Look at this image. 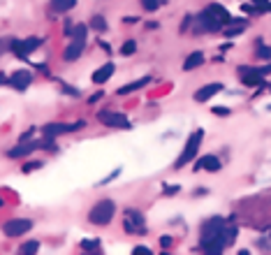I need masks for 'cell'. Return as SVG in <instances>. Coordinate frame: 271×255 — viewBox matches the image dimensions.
I'll list each match as a JSON object with an SVG mask.
<instances>
[{"mask_svg": "<svg viewBox=\"0 0 271 255\" xmlns=\"http://www.w3.org/2000/svg\"><path fill=\"white\" fill-rule=\"evenodd\" d=\"M236 237H239V227H236V225H225V227H222V232L218 234V237L204 241V244H200V246H202V251H204V253H222L227 246H232V244H234Z\"/></svg>", "mask_w": 271, "mask_h": 255, "instance_id": "1", "label": "cell"}, {"mask_svg": "<svg viewBox=\"0 0 271 255\" xmlns=\"http://www.w3.org/2000/svg\"><path fill=\"white\" fill-rule=\"evenodd\" d=\"M202 142H204V130H195L193 135L188 137L186 146H183V151H181V156L176 158L174 167H176V170H181V167H186L188 163H193L195 158H197V153H200Z\"/></svg>", "mask_w": 271, "mask_h": 255, "instance_id": "2", "label": "cell"}, {"mask_svg": "<svg viewBox=\"0 0 271 255\" xmlns=\"http://www.w3.org/2000/svg\"><path fill=\"white\" fill-rule=\"evenodd\" d=\"M116 216V204H114V199H100L98 204L88 211V220L93 223V225H109L111 220H114Z\"/></svg>", "mask_w": 271, "mask_h": 255, "instance_id": "3", "label": "cell"}, {"mask_svg": "<svg viewBox=\"0 0 271 255\" xmlns=\"http://www.w3.org/2000/svg\"><path fill=\"white\" fill-rule=\"evenodd\" d=\"M123 227L128 234H146V218L139 209H125L123 211Z\"/></svg>", "mask_w": 271, "mask_h": 255, "instance_id": "4", "label": "cell"}, {"mask_svg": "<svg viewBox=\"0 0 271 255\" xmlns=\"http://www.w3.org/2000/svg\"><path fill=\"white\" fill-rule=\"evenodd\" d=\"M79 128H84V121H77V123H47L42 128V135L44 137H58V135H67V132H74Z\"/></svg>", "mask_w": 271, "mask_h": 255, "instance_id": "5", "label": "cell"}, {"mask_svg": "<svg viewBox=\"0 0 271 255\" xmlns=\"http://www.w3.org/2000/svg\"><path fill=\"white\" fill-rule=\"evenodd\" d=\"M42 47V40L40 37H28V40H12V51H14L19 58H26L28 54H33L35 49Z\"/></svg>", "mask_w": 271, "mask_h": 255, "instance_id": "6", "label": "cell"}, {"mask_svg": "<svg viewBox=\"0 0 271 255\" xmlns=\"http://www.w3.org/2000/svg\"><path fill=\"white\" fill-rule=\"evenodd\" d=\"M98 121L107 128H130L128 116L121 112H100L98 114Z\"/></svg>", "mask_w": 271, "mask_h": 255, "instance_id": "7", "label": "cell"}, {"mask_svg": "<svg viewBox=\"0 0 271 255\" xmlns=\"http://www.w3.org/2000/svg\"><path fill=\"white\" fill-rule=\"evenodd\" d=\"M222 227H225V220L218 216V218H209L204 225H202V232H200V244H204V241L214 239V237H218V234L222 232Z\"/></svg>", "mask_w": 271, "mask_h": 255, "instance_id": "8", "label": "cell"}, {"mask_svg": "<svg viewBox=\"0 0 271 255\" xmlns=\"http://www.w3.org/2000/svg\"><path fill=\"white\" fill-rule=\"evenodd\" d=\"M195 30L197 33H218V30H222V26L218 21H216L214 16L209 14L207 9H202L200 14H197V23H195Z\"/></svg>", "mask_w": 271, "mask_h": 255, "instance_id": "9", "label": "cell"}, {"mask_svg": "<svg viewBox=\"0 0 271 255\" xmlns=\"http://www.w3.org/2000/svg\"><path fill=\"white\" fill-rule=\"evenodd\" d=\"M33 227V220H26V218H14V220H7L5 225H2V232L7 234V237H21L26 234Z\"/></svg>", "mask_w": 271, "mask_h": 255, "instance_id": "10", "label": "cell"}, {"mask_svg": "<svg viewBox=\"0 0 271 255\" xmlns=\"http://www.w3.org/2000/svg\"><path fill=\"white\" fill-rule=\"evenodd\" d=\"M222 163L220 158L216 156V153H209V156H202L200 160L195 158V172L197 170H204V172H220Z\"/></svg>", "mask_w": 271, "mask_h": 255, "instance_id": "11", "label": "cell"}, {"mask_svg": "<svg viewBox=\"0 0 271 255\" xmlns=\"http://www.w3.org/2000/svg\"><path fill=\"white\" fill-rule=\"evenodd\" d=\"M30 84H33V72H28V70H16L9 77V86L16 88V91H26Z\"/></svg>", "mask_w": 271, "mask_h": 255, "instance_id": "12", "label": "cell"}, {"mask_svg": "<svg viewBox=\"0 0 271 255\" xmlns=\"http://www.w3.org/2000/svg\"><path fill=\"white\" fill-rule=\"evenodd\" d=\"M86 49V40H77V37H72V42L67 44V49L63 51V58L67 63H74Z\"/></svg>", "mask_w": 271, "mask_h": 255, "instance_id": "13", "label": "cell"}, {"mask_svg": "<svg viewBox=\"0 0 271 255\" xmlns=\"http://www.w3.org/2000/svg\"><path fill=\"white\" fill-rule=\"evenodd\" d=\"M222 91V84H204L202 88H197L195 91V102H207V100H211V98H216L218 93Z\"/></svg>", "mask_w": 271, "mask_h": 255, "instance_id": "14", "label": "cell"}, {"mask_svg": "<svg viewBox=\"0 0 271 255\" xmlns=\"http://www.w3.org/2000/svg\"><path fill=\"white\" fill-rule=\"evenodd\" d=\"M207 12H209L211 16H214L216 21L220 23L222 28H225L227 23H232V14H229V12H227L225 7H222V5H218V2H211V5L207 7Z\"/></svg>", "mask_w": 271, "mask_h": 255, "instance_id": "15", "label": "cell"}, {"mask_svg": "<svg viewBox=\"0 0 271 255\" xmlns=\"http://www.w3.org/2000/svg\"><path fill=\"white\" fill-rule=\"evenodd\" d=\"M35 149H42V142H21L19 146H14L12 151H7V156L9 158H21V156L33 153Z\"/></svg>", "mask_w": 271, "mask_h": 255, "instance_id": "16", "label": "cell"}, {"mask_svg": "<svg viewBox=\"0 0 271 255\" xmlns=\"http://www.w3.org/2000/svg\"><path fill=\"white\" fill-rule=\"evenodd\" d=\"M114 72H116V65L109 61V63H105L102 67H98V70L93 72V84H105V81H109Z\"/></svg>", "mask_w": 271, "mask_h": 255, "instance_id": "17", "label": "cell"}, {"mask_svg": "<svg viewBox=\"0 0 271 255\" xmlns=\"http://www.w3.org/2000/svg\"><path fill=\"white\" fill-rule=\"evenodd\" d=\"M151 79L153 77H142V79H137V81H130V84H125V86H121L118 91H116V95H130V93H135V91H139V88H144V86H149L151 84Z\"/></svg>", "mask_w": 271, "mask_h": 255, "instance_id": "18", "label": "cell"}, {"mask_svg": "<svg viewBox=\"0 0 271 255\" xmlns=\"http://www.w3.org/2000/svg\"><path fill=\"white\" fill-rule=\"evenodd\" d=\"M49 5H51V9H54V12H58V14H65V12L74 9L77 0H51Z\"/></svg>", "mask_w": 271, "mask_h": 255, "instance_id": "19", "label": "cell"}, {"mask_svg": "<svg viewBox=\"0 0 271 255\" xmlns=\"http://www.w3.org/2000/svg\"><path fill=\"white\" fill-rule=\"evenodd\" d=\"M202 63H204V54H202V51H193V54L186 58V63H183V70L190 72V70H195V67H200Z\"/></svg>", "mask_w": 271, "mask_h": 255, "instance_id": "20", "label": "cell"}, {"mask_svg": "<svg viewBox=\"0 0 271 255\" xmlns=\"http://www.w3.org/2000/svg\"><path fill=\"white\" fill-rule=\"evenodd\" d=\"M255 56L260 58V61H271V47H264L262 40H257V51Z\"/></svg>", "mask_w": 271, "mask_h": 255, "instance_id": "21", "label": "cell"}, {"mask_svg": "<svg viewBox=\"0 0 271 255\" xmlns=\"http://www.w3.org/2000/svg\"><path fill=\"white\" fill-rule=\"evenodd\" d=\"M91 28H95V30H107V19L105 16H100V14H95L93 19H91Z\"/></svg>", "mask_w": 271, "mask_h": 255, "instance_id": "22", "label": "cell"}, {"mask_svg": "<svg viewBox=\"0 0 271 255\" xmlns=\"http://www.w3.org/2000/svg\"><path fill=\"white\" fill-rule=\"evenodd\" d=\"M139 5H142V9H146V12H158L160 9V0H139Z\"/></svg>", "mask_w": 271, "mask_h": 255, "instance_id": "23", "label": "cell"}, {"mask_svg": "<svg viewBox=\"0 0 271 255\" xmlns=\"http://www.w3.org/2000/svg\"><path fill=\"white\" fill-rule=\"evenodd\" d=\"M135 51H137V40H128V42L121 44V54H123V56H132Z\"/></svg>", "mask_w": 271, "mask_h": 255, "instance_id": "24", "label": "cell"}, {"mask_svg": "<svg viewBox=\"0 0 271 255\" xmlns=\"http://www.w3.org/2000/svg\"><path fill=\"white\" fill-rule=\"evenodd\" d=\"M37 251H40V244H37V241H26V244H23L21 248H19V253H37Z\"/></svg>", "mask_w": 271, "mask_h": 255, "instance_id": "25", "label": "cell"}, {"mask_svg": "<svg viewBox=\"0 0 271 255\" xmlns=\"http://www.w3.org/2000/svg\"><path fill=\"white\" fill-rule=\"evenodd\" d=\"M98 246H100V239H84L81 241V248H84V251H98Z\"/></svg>", "mask_w": 271, "mask_h": 255, "instance_id": "26", "label": "cell"}, {"mask_svg": "<svg viewBox=\"0 0 271 255\" xmlns=\"http://www.w3.org/2000/svg\"><path fill=\"white\" fill-rule=\"evenodd\" d=\"M211 112H214L216 116H229V114H232V109H229V107H214Z\"/></svg>", "mask_w": 271, "mask_h": 255, "instance_id": "27", "label": "cell"}, {"mask_svg": "<svg viewBox=\"0 0 271 255\" xmlns=\"http://www.w3.org/2000/svg\"><path fill=\"white\" fill-rule=\"evenodd\" d=\"M40 167H42V160H33V163L23 165V172H33V170H40Z\"/></svg>", "mask_w": 271, "mask_h": 255, "instance_id": "28", "label": "cell"}, {"mask_svg": "<svg viewBox=\"0 0 271 255\" xmlns=\"http://www.w3.org/2000/svg\"><path fill=\"white\" fill-rule=\"evenodd\" d=\"M132 253H135V255H151V248H146V246H137V248H132Z\"/></svg>", "mask_w": 271, "mask_h": 255, "instance_id": "29", "label": "cell"}, {"mask_svg": "<svg viewBox=\"0 0 271 255\" xmlns=\"http://www.w3.org/2000/svg\"><path fill=\"white\" fill-rule=\"evenodd\" d=\"M7 49H12V40H0V54Z\"/></svg>", "mask_w": 271, "mask_h": 255, "instance_id": "30", "label": "cell"}, {"mask_svg": "<svg viewBox=\"0 0 271 255\" xmlns=\"http://www.w3.org/2000/svg\"><path fill=\"white\" fill-rule=\"evenodd\" d=\"M118 174H121V170H114V172H111V174H109L107 179H105V181H102V184H109V181H114V179L118 177Z\"/></svg>", "mask_w": 271, "mask_h": 255, "instance_id": "31", "label": "cell"}, {"mask_svg": "<svg viewBox=\"0 0 271 255\" xmlns=\"http://www.w3.org/2000/svg\"><path fill=\"white\" fill-rule=\"evenodd\" d=\"M63 93H70V95H74V98L79 95V91L77 88H72V86H63Z\"/></svg>", "mask_w": 271, "mask_h": 255, "instance_id": "32", "label": "cell"}, {"mask_svg": "<svg viewBox=\"0 0 271 255\" xmlns=\"http://www.w3.org/2000/svg\"><path fill=\"white\" fill-rule=\"evenodd\" d=\"M100 98H105V93H95V95H91V98H88V102H91V105H95Z\"/></svg>", "mask_w": 271, "mask_h": 255, "instance_id": "33", "label": "cell"}, {"mask_svg": "<svg viewBox=\"0 0 271 255\" xmlns=\"http://www.w3.org/2000/svg\"><path fill=\"white\" fill-rule=\"evenodd\" d=\"M160 244H163L164 248H169L171 246V237H160Z\"/></svg>", "mask_w": 271, "mask_h": 255, "instance_id": "34", "label": "cell"}, {"mask_svg": "<svg viewBox=\"0 0 271 255\" xmlns=\"http://www.w3.org/2000/svg\"><path fill=\"white\" fill-rule=\"evenodd\" d=\"M176 191H181V186H167V191L164 192H167V195H174Z\"/></svg>", "mask_w": 271, "mask_h": 255, "instance_id": "35", "label": "cell"}, {"mask_svg": "<svg viewBox=\"0 0 271 255\" xmlns=\"http://www.w3.org/2000/svg\"><path fill=\"white\" fill-rule=\"evenodd\" d=\"M0 84H9V79L5 77V74H0Z\"/></svg>", "mask_w": 271, "mask_h": 255, "instance_id": "36", "label": "cell"}, {"mask_svg": "<svg viewBox=\"0 0 271 255\" xmlns=\"http://www.w3.org/2000/svg\"><path fill=\"white\" fill-rule=\"evenodd\" d=\"M0 206H2V197H0Z\"/></svg>", "mask_w": 271, "mask_h": 255, "instance_id": "37", "label": "cell"}, {"mask_svg": "<svg viewBox=\"0 0 271 255\" xmlns=\"http://www.w3.org/2000/svg\"><path fill=\"white\" fill-rule=\"evenodd\" d=\"M269 109H271V107H269Z\"/></svg>", "mask_w": 271, "mask_h": 255, "instance_id": "38", "label": "cell"}]
</instances>
